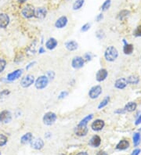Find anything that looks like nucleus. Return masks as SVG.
I'll list each match as a JSON object with an SVG mask.
<instances>
[{"instance_id": "nucleus-14", "label": "nucleus", "mask_w": 141, "mask_h": 155, "mask_svg": "<svg viewBox=\"0 0 141 155\" xmlns=\"http://www.w3.org/2000/svg\"><path fill=\"white\" fill-rule=\"evenodd\" d=\"M47 13V10L44 7H38L35 9V16L38 19H43L45 18Z\"/></svg>"}, {"instance_id": "nucleus-11", "label": "nucleus", "mask_w": 141, "mask_h": 155, "mask_svg": "<svg viewBox=\"0 0 141 155\" xmlns=\"http://www.w3.org/2000/svg\"><path fill=\"white\" fill-rule=\"evenodd\" d=\"M9 23V16L6 13H0V28H6Z\"/></svg>"}, {"instance_id": "nucleus-26", "label": "nucleus", "mask_w": 141, "mask_h": 155, "mask_svg": "<svg viewBox=\"0 0 141 155\" xmlns=\"http://www.w3.org/2000/svg\"><path fill=\"white\" fill-rule=\"evenodd\" d=\"M84 2H85V0H76L73 4V9L78 10V9L82 8V6H83Z\"/></svg>"}, {"instance_id": "nucleus-41", "label": "nucleus", "mask_w": 141, "mask_h": 155, "mask_svg": "<svg viewBox=\"0 0 141 155\" xmlns=\"http://www.w3.org/2000/svg\"><path fill=\"white\" fill-rule=\"evenodd\" d=\"M85 57L86 58L87 60H91V57H90V55H89V53H87V54H86V56H85Z\"/></svg>"}, {"instance_id": "nucleus-37", "label": "nucleus", "mask_w": 141, "mask_h": 155, "mask_svg": "<svg viewBox=\"0 0 141 155\" xmlns=\"http://www.w3.org/2000/svg\"><path fill=\"white\" fill-rule=\"evenodd\" d=\"M67 95H68V92H66V91H63V92H62L61 94H60L59 98H60V99H63V98L66 97Z\"/></svg>"}, {"instance_id": "nucleus-5", "label": "nucleus", "mask_w": 141, "mask_h": 155, "mask_svg": "<svg viewBox=\"0 0 141 155\" xmlns=\"http://www.w3.org/2000/svg\"><path fill=\"white\" fill-rule=\"evenodd\" d=\"M102 92V88L101 86H96L92 87L89 92V96L91 99H96Z\"/></svg>"}, {"instance_id": "nucleus-46", "label": "nucleus", "mask_w": 141, "mask_h": 155, "mask_svg": "<svg viewBox=\"0 0 141 155\" xmlns=\"http://www.w3.org/2000/svg\"><path fill=\"white\" fill-rule=\"evenodd\" d=\"M18 1L20 3H25V2H26L27 0H18Z\"/></svg>"}, {"instance_id": "nucleus-19", "label": "nucleus", "mask_w": 141, "mask_h": 155, "mask_svg": "<svg viewBox=\"0 0 141 155\" xmlns=\"http://www.w3.org/2000/svg\"><path fill=\"white\" fill-rule=\"evenodd\" d=\"M57 46V41L56 40L55 38H49V40L47 41L46 43V48L49 49V50H52V49H55Z\"/></svg>"}, {"instance_id": "nucleus-7", "label": "nucleus", "mask_w": 141, "mask_h": 155, "mask_svg": "<svg viewBox=\"0 0 141 155\" xmlns=\"http://www.w3.org/2000/svg\"><path fill=\"white\" fill-rule=\"evenodd\" d=\"M87 132H88V128L85 125L78 124L77 127L75 129V135H77L78 136H84L86 135Z\"/></svg>"}, {"instance_id": "nucleus-18", "label": "nucleus", "mask_w": 141, "mask_h": 155, "mask_svg": "<svg viewBox=\"0 0 141 155\" xmlns=\"http://www.w3.org/2000/svg\"><path fill=\"white\" fill-rule=\"evenodd\" d=\"M101 144V139L99 135H94L92 136V139L90 140L89 145L93 146V147H98Z\"/></svg>"}, {"instance_id": "nucleus-4", "label": "nucleus", "mask_w": 141, "mask_h": 155, "mask_svg": "<svg viewBox=\"0 0 141 155\" xmlns=\"http://www.w3.org/2000/svg\"><path fill=\"white\" fill-rule=\"evenodd\" d=\"M35 9L33 6L31 5H28L25 7H24L21 13L25 18H32L35 16Z\"/></svg>"}, {"instance_id": "nucleus-27", "label": "nucleus", "mask_w": 141, "mask_h": 155, "mask_svg": "<svg viewBox=\"0 0 141 155\" xmlns=\"http://www.w3.org/2000/svg\"><path fill=\"white\" fill-rule=\"evenodd\" d=\"M130 15V11L129 10H126V9H123L121 10V12H119L118 14V18L119 20H123L125 17H127Z\"/></svg>"}, {"instance_id": "nucleus-2", "label": "nucleus", "mask_w": 141, "mask_h": 155, "mask_svg": "<svg viewBox=\"0 0 141 155\" xmlns=\"http://www.w3.org/2000/svg\"><path fill=\"white\" fill-rule=\"evenodd\" d=\"M48 82H49L48 77H46L45 75H43V76L38 78V79L35 82V87L38 89H43L44 88H46V86L48 85Z\"/></svg>"}, {"instance_id": "nucleus-39", "label": "nucleus", "mask_w": 141, "mask_h": 155, "mask_svg": "<svg viewBox=\"0 0 141 155\" xmlns=\"http://www.w3.org/2000/svg\"><path fill=\"white\" fill-rule=\"evenodd\" d=\"M140 151L141 150L140 149H136L135 150H133L132 155H139L140 154Z\"/></svg>"}, {"instance_id": "nucleus-9", "label": "nucleus", "mask_w": 141, "mask_h": 155, "mask_svg": "<svg viewBox=\"0 0 141 155\" xmlns=\"http://www.w3.org/2000/svg\"><path fill=\"white\" fill-rule=\"evenodd\" d=\"M31 146L35 150H41L44 146V142L41 138H36L35 140H32Z\"/></svg>"}, {"instance_id": "nucleus-36", "label": "nucleus", "mask_w": 141, "mask_h": 155, "mask_svg": "<svg viewBox=\"0 0 141 155\" xmlns=\"http://www.w3.org/2000/svg\"><path fill=\"white\" fill-rule=\"evenodd\" d=\"M9 94V91H8L7 89H5V90H3V92L0 93V98L2 97V96H8Z\"/></svg>"}, {"instance_id": "nucleus-29", "label": "nucleus", "mask_w": 141, "mask_h": 155, "mask_svg": "<svg viewBox=\"0 0 141 155\" xmlns=\"http://www.w3.org/2000/svg\"><path fill=\"white\" fill-rule=\"evenodd\" d=\"M111 4V0H106L104 3H103L102 6H101L102 11H106V10H107V9L110 8Z\"/></svg>"}, {"instance_id": "nucleus-1", "label": "nucleus", "mask_w": 141, "mask_h": 155, "mask_svg": "<svg viewBox=\"0 0 141 155\" xmlns=\"http://www.w3.org/2000/svg\"><path fill=\"white\" fill-rule=\"evenodd\" d=\"M118 56V53L117 49L114 47V46H111L109 47H107L105 51V53H104V57L106 58V60L107 61H115Z\"/></svg>"}, {"instance_id": "nucleus-40", "label": "nucleus", "mask_w": 141, "mask_h": 155, "mask_svg": "<svg viewBox=\"0 0 141 155\" xmlns=\"http://www.w3.org/2000/svg\"><path fill=\"white\" fill-rule=\"evenodd\" d=\"M141 123V115L139 116V118L136 119V121L135 122V125H140V124Z\"/></svg>"}, {"instance_id": "nucleus-28", "label": "nucleus", "mask_w": 141, "mask_h": 155, "mask_svg": "<svg viewBox=\"0 0 141 155\" xmlns=\"http://www.w3.org/2000/svg\"><path fill=\"white\" fill-rule=\"evenodd\" d=\"M140 134L138 133V132H136L134 133V135H133V137H132V140H133V144L135 145L136 146H137L139 144H140Z\"/></svg>"}, {"instance_id": "nucleus-31", "label": "nucleus", "mask_w": 141, "mask_h": 155, "mask_svg": "<svg viewBox=\"0 0 141 155\" xmlns=\"http://www.w3.org/2000/svg\"><path fill=\"white\" fill-rule=\"evenodd\" d=\"M92 117H93V115H88V116H86V118H83L82 120L81 121V122L79 124H81V125H86L87 123H88L89 121L92 119Z\"/></svg>"}, {"instance_id": "nucleus-15", "label": "nucleus", "mask_w": 141, "mask_h": 155, "mask_svg": "<svg viewBox=\"0 0 141 155\" xmlns=\"http://www.w3.org/2000/svg\"><path fill=\"white\" fill-rule=\"evenodd\" d=\"M21 75H22V70L19 69V70H17V71L12 72V73H9V75H7V79L9 81L17 80L21 76Z\"/></svg>"}, {"instance_id": "nucleus-33", "label": "nucleus", "mask_w": 141, "mask_h": 155, "mask_svg": "<svg viewBox=\"0 0 141 155\" xmlns=\"http://www.w3.org/2000/svg\"><path fill=\"white\" fill-rule=\"evenodd\" d=\"M6 65V60H4L3 58H0V73L3 71L4 69H5Z\"/></svg>"}, {"instance_id": "nucleus-22", "label": "nucleus", "mask_w": 141, "mask_h": 155, "mask_svg": "<svg viewBox=\"0 0 141 155\" xmlns=\"http://www.w3.org/2000/svg\"><path fill=\"white\" fill-rule=\"evenodd\" d=\"M136 106H137V104L135 103V102H130L128 103L125 106V111H128V112H132L134 111L136 109Z\"/></svg>"}, {"instance_id": "nucleus-25", "label": "nucleus", "mask_w": 141, "mask_h": 155, "mask_svg": "<svg viewBox=\"0 0 141 155\" xmlns=\"http://www.w3.org/2000/svg\"><path fill=\"white\" fill-rule=\"evenodd\" d=\"M127 80V83L128 84H131V85H136V84L138 83L139 81V78L137 76H136V75H131L130 77L126 79Z\"/></svg>"}, {"instance_id": "nucleus-32", "label": "nucleus", "mask_w": 141, "mask_h": 155, "mask_svg": "<svg viewBox=\"0 0 141 155\" xmlns=\"http://www.w3.org/2000/svg\"><path fill=\"white\" fill-rule=\"evenodd\" d=\"M7 143V137L6 135L0 134V146H4Z\"/></svg>"}, {"instance_id": "nucleus-30", "label": "nucleus", "mask_w": 141, "mask_h": 155, "mask_svg": "<svg viewBox=\"0 0 141 155\" xmlns=\"http://www.w3.org/2000/svg\"><path fill=\"white\" fill-rule=\"evenodd\" d=\"M109 101H110L109 96H107V97L104 98V100L101 101V103H100V105L98 106V109H101V108H103V107H104L105 106H107V105L108 104V103H109Z\"/></svg>"}, {"instance_id": "nucleus-38", "label": "nucleus", "mask_w": 141, "mask_h": 155, "mask_svg": "<svg viewBox=\"0 0 141 155\" xmlns=\"http://www.w3.org/2000/svg\"><path fill=\"white\" fill-rule=\"evenodd\" d=\"M103 18H104V16H103V14H102V13H101V14H99L97 17H96V21H98V22H99V21H101V20H102Z\"/></svg>"}, {"instance_id": "nucleus-45", "label": "nucleus", "mask_w": 141, "mask_h": 155, "mask_svg": "<svg viewBox=\"0 0 141 155\" xmlns=\"http://www.w3.org/2000/svg\"><path fill=\"white\" fill-rule=\"evenodd\" d=\"M34 63H35V62H34V63H30V64H29L28 66V67H26L27 70H28V69H29V67H31L32 66V64H34Z\"/></svg>"}, {"instance_id": "nucleus-44", "label": "nucleus", "mask_w": 141, "mask_h": 155, "mask_svg": "<svg viewBox=\"0 0 141 155\" xmlns=\"http://www.w3.org/2000/svg\"><path fill=\"white\" fill-rule=\"evenodd\" d=\"M77 155H88V154H87L86 152H80Z\"/></svg>"}, {"instance_id": "nucleus-20", "label": "nucleus", "mask_w": 141, "mask_h": 155, "mask_svg": "<svg viewBox=\"0 0 141 155\" xmlns=\"http://www.w3.org/2000/svg\"><path fill=\"white\" fill-rule=\"evenodd\" d=\"M32 139H33V136H32V134L31 132H28L25 135H24L22 137H21V140H20V142L21 144H27L32 142Z\"/></svg>"}, {"instance_id": "nucleus-21", "label": "nucleus", "mask_w": 141, "mask_h": 155, "mask_svg": "<svg viewBox=\"0 0 141 155\" xmlns=\"http://www.w3.org/2000/svg\"><path fill=\"white\" fill-rule=\"evenodd\" d=\"M130 147V143H129V141L127 140H121L118 144H117V146H116V148L118 150H125L127 148H129Z\"/></svg>"}, {"instance_id": "nucleus-6", "label": "nucleus", "mask_w": 141, "mask_h": 155, "mask_svg": "<svg viewBox=\"0 0 141 155\" xmlns=\"http://www.w3.org/2000/svg\"><path fill=\"white\" fill-rule=\"evenodd\" d=\"M34 76L32 75H28L25 77L23 78L20 82V85L24 88H28L34 83Z\"/></svg>"}, {"instance_id": "nucleus-48", "label": "nucleus", "mask_w": 141, "mask_h": 155, "mask_svg": "<svg viewBox=\"0 0 141 155\" xmlns=\"http://www.w3.org/2000/svg\"><path fill=\"white\" fill-rule=\"evenodd\" d=\"M0 155H1V152H0Z\"/></svg>"}, {"instance_id": "nucleus-10", "label": "nucleus", "mask_w": 141, "mask_h": 155, "mask_svg": "<svg viewBox=\"0 0 141 155\" xmlns=\"http://www.w3.org/2000/svg\"><path fill=\"white\" fill-rule=\"evenodd\" d=\"M72 67L75 69H79L82 67L84 65V60L83 58L81 57H75L72 62Z\"/></svg>"}, {"instance_id": "nucleus-23", "label": "nucleus", "mask_w": 141, "mask_h": 155, "mask_svg": "<svg viewBox=\"0 0 141 155\" xmlns=\"http://www.w3.org/2000/svg\"><path fill=\"white\" fill-rule=\"evenodd\" d=\"M124 42L125 43L123 48L124 53L127 55L131 54L132 52H133V46H132V44H128V43H126L125 41H124Z\"/></svg>"}, {"instance_id": "nucleus-35", "label": "nucleus", "mask_w": 141, "mask_h": 155, "mask_svg": "<svg viewBox=\"0 0 141 155\" xmlns=\"http://www.w3.org/2000/svg\"><path fill=\"white\" fill-rule=\"evenodd\" d=\"M90 28V25H89V24H86L85 25L82 26V32H87L88 30Z\"/></svg>"}, {"instance_id": "nucleus-12", "label": "nucleus", "mask_w": 141, "mask_h": 155, "mask_svg": "<svg viewBox=\"0 0 141 155\" xmlns=\"http://www.w3.org/2000/svg\"><path fill=\"white\" fill-rule=\"evenodd\" d=\"M108 73L106 69H101L99 70L96 75V78L98 82H103L107 78Z\"/></svg>"}, {"instance_id": "nucleus-34", "label": "nucleus", "mask_w": 141, "mask_h": 155, "mask_svg": "<svg viewBox=\"0 0 141 155\" xmlns=\"http://www.w3.org/2000/svg\"><path fill=\"white\" fill-rule=\"evenodd\" d=\"M134 34L137 37H141V25L138 26L134 32Z\"/></svg>"}, {"instance_id": "nucleus-3", "label": "nucleus", "mask_w": 141, "mask_h": 155, "mask_svg": "<svg viewBox=\"0 0 141 155\" xmlns=\"http://www.w3.org/2000/svg\"><path fill=\"white\" fill-rule=\"evenodd\" d=\"M57 120V115L53 112H48L43 117V122L45 125H51L54 123L55 121Z\"/></svg>"}, {"instance_id": "nucleus-42", "label": "nucleus", "mask_w": 141, "mask_h": 155, "mask_svg": "<svg viewBox=\"0 0 141 155\" xmlns=\"http://www.w3.org/2000/svg\"><path fill=\"white\" fill-rule=\"evenodd\" d=\"M38 52H39V53H45V49H44L43 47H41L39 50H38Z\"/></svg>"}, {"instance_id": "nucleus-17", "label": "nucleus", "mask_w": 141, "mask_h": 155, "mask_svg": "<svg viewBox=\"0 0 141 155\" xmlns=\"http://www.w3.org/2000/svg\"><path fill=\"white\" fill-rule=\"evenodd\" d=\"M127 80L125 78H119L118 80L115 82V86L117 88V89H125L127 86Z\"/></svg>"}, {"instance_id": "nucleus-24", "label": "nucleus", "mask_w": 141, "mask_h": 155, "mask_svg": "<svg viewBox=\"0 0 141 155\" xmlns=\"http://www.w3.org/2000/svg\"><path fill=\"white\" fill-rule=\"evenodd\" d=\"M66 48L70 51H73L75 50L78 48V43L75 41H69L66 43Z\"/></svg>"}, {"instance_id": "nucleus-8", "label": "nucleus", "mask_w": 141, "mask_h": 155, "mask_svg": "<svg viewBox=\"0 0 141 155\" xmlns=\"http://www.w3.org/2000/svg\"><path fill=\"white\" fill-rule=\"evenodd\" d=\"M11 114L8 111H3L0 113V122L8 123L11 121Z\"/></svg>"}, {"instance_id": "nucleus-16", "label": "nucleus", "mask_w": 141, "mask_h": 155, "mask_svg": "<svg viewBox=\"0 0 141 155\" xmlns=\"http://www.w3.org/2000/svg\"><path fill=\"white\" fill-rule=\"evenodd\" d=\"M67 18L65 16H63V17H60L55 23V26L56 28H63L65 26L67 25Z\"/></svg>"}, {"instance_id": "nucleus-47", "label": "nucleus", "mask_w": 141, "mask_h": 155, "mask_svg": "<svg viewBox=\"0 0 141 155\" xmlns=\"http://www.w3.org/2000/svg\"><path fill=\"white\" fill-rule=\"evenodd\" d=\"M140 131H141V129H140Z\"/></svg>"}, {"instance_id": "nucleus-13", "label": "nucleus", "mask_w": 141, "mask_h": 155, "mask_svg": "<svg viewBox=\"0 0 141 155\" xmlns=\"http://www.w3.org/2000/svg\"><path fill=\"white\" fill-rule=\"evenodd\" d=\"M104 121L103 120H101V119H98V120H96L95 121H93L92 124V130L94 131H101V129H103V128L104 127Z\"/></svg>"}, {"instance_id": "nucleus-43", "label": "nucleus", "mask_w": 141, "mask_h": 155, "mask_svg": "<svg viewBox=\"0 0 141 155\" xmlns=\"http://www.w3.org/2000/svg\"><path fill=\"white\" fill-rule=\"evenodd\" d=\"M97 155H107V154L104 151H100V152H98Z\"/></svg>"}]
</instances>
